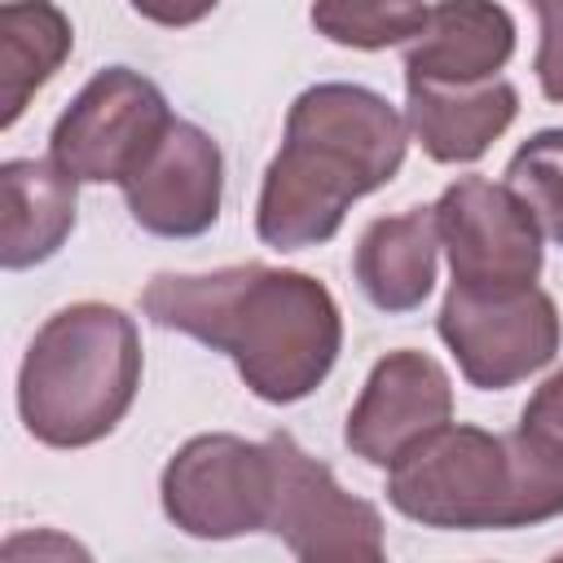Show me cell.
<instances>
[{
  "label": "cell",
  "mask_w": 563,
  "mask_h": 563,
  "mask_svg": "<svg viewBox=\"0 0 563 563\" xmlns=\"http://www.w3.org/2000/svg\"><path fill=\"white\" fill-rule=\"evenodd\" d=\"M141 312L176 334L224 352L268 405H295L325 383L343 347L334 295L295 268L229 264L211 273H158Z\"/></svg>",
  "instance_id": "cell-1"
},
{
  "label": "cell",
  "mask_w": 563,
  "mask_h": 563,
  "mask_svg": "<svg viewBox=\"0 0 563 563\" xmlns=\"http://www.w3.org/2000/svg\"><path fill=\"white\" fill-rule=\"evenodd\" d=\"M409 145V123L387 97L361 84H312L286 114L282 150L273 154L255 233L273 251L321 246L339 233L347 207L383 189Z\"/></svg>",
  "instance_id": "cell-2"
},
{
  "label": "cell",
  "mask_w": 563,
  "mask_h": 563,
  "mask_svg": "<svg viewBox=\"0 0 563 563\" xmlns=\"http://www.w3.org/2000/svg\"><path fill=\"white\" fill-rule=\"evenodd\" d=\"M387 501L422 528H528L563 515V466L523 431L444 422L387 466Z\"/></svg>",
  "instance_id": "cell-3"
},
{
  "label": "cell",
  "mask_w": 563,
  "mask_h": 563,
  "mask_svg": "<svg viewBox=\"0 0 563 563\" xmlns=\"http://www.w3.org/2000/svg\"><path fill=\"white\" fill-rule=\"evenodd\" d=\"M141 387V334L110 303H70L53 312L18 369V413L48 449L106 440Z\"/></svg>",
  "instance_id": "cell-4"
},
{
  "label": "cell",
  "mask_w": 563,
  "mask_h": 563,
  "mask_svg": "<svg viewBox=\"0 0 563 563\" xmlns=\"http://www.w3.org/2000/svg\"><path fill=\"white\" fill-rule=\"evenodd\" d=\"M273 449L229 431L194 435L163 466V515L202 541H229L268 528L273 510Z\"/></svg>",
  "instance_id": "cell-5"
},
{
  "label": "cell",
  "mask_w": 563,
  "mask_h": 563,
  "mask_svg": "<svg viewBox=\"0 0 563 563\" xmlns=\"http://www.w3.org/2000/svg\"><path fill=\"white\" fill-rule=\"evenodd\" d=\"M172 119L176 114L167 110V97L154 79L132 66H106L57 114L48 158H57L75 180L123 185L163 141Z\"/></svg>",
  "instance_id": "cell-6"
},
{
  "label": "cell",
  "mask_w": 563,
  "mask_h": 563,
  "mask_svg": "<svg viewBox=\"0 0 563 563\" xmlns=\"http://www.w3.org/2000/svg\"><path fill=\"white\" fill-rule=\"evenodd\" d=\"M435 330L449 343L462 378L479 391H501L537 374L541 365L554 361L563 339L559 308L541 286H519V290L449 286Z\"/></svg>",
  "instance_id": "cell-7"
},
{
  "label": "cell",
  "mask_w": 563,
  "mask_h": 563,
  "mask_svg": "<svg viewBox=\"0 0 563 563\" xmlns=\"http://www.w3.org/2000/svg\"><path fill=\"white\" fill-rule=\"evenodd\" d=\"M277 484L268 528L295 559L308 563H378L383 559V515L343 493L325 462L308 457L286 431L268 435Z\"/></svg>",
  "instance_id": "cell-8"
},
{
  "label": "cell",
  "mask_w": 563,
  "mask_h": 563,
  "mask_svg": "<svg viewBox=\"0 0 563 563\" xmlns=\"http://www.w3.org/2000/svg\"><path fill=\"white\" fill-rule=\"evenodd\" d=\"M440 246L453 264V286L519 290L541 277V224L510 185L488 176L453 180L435 202Z\"/></svg>",
  "instance_id": "cell-9"
},
{
  "label": "cell",
  "mask_w": 563,
  "mask_h": 563,
  "mask_svg": "<svg viewBox=\"0 0 563 563\" xmlns=\"http://www.w3.org/2000/svg\"><path fill=\"white\" fill-rule=\"evenodd\" d=\"M132 220L154 238H198L220 220L224 158L211 132L172 119L145 163L119 185Z\"/></svg>",
  "instance_id": "cell-10"
},
{
  "label": "cell",
  "mask_w": 563,
  "mask_h": 563,
  "mask_svg": "<svg viewBox=\"0 0 563 563\" xmlns=\"http://www.w3.org/2000/svg\"><path fill=\"white\" fill-rule=\"evenodd\" d=\"M449 418H453V387L444 365L427 352L400 347L369 369L347 413L343 440L369 466H391L400 453H409L422 435L440 431Z\"/></svg>",
  "instance_id": "cell-11"
},
{
  "label": "cell",
  "mask_w": 563,
  "mask_h": 563,
  "mask_svg": "<svg viewBox=\"0 0 563 563\" xmlns=\"http://www.w3.org/2000/svg\"><path fill=\"white\" fill-rule=\"evenodd\" d=\"M405 123L422 154L435 163H475L519 114V92L501 75L479 84L405 79Z\"/></svg>",
  "instance_id": "cell-12"
},
{
  "label": "cell",
  "mask_w": 563,
  "mask_h": 563,
  "mask_svg": "<svg viewBox=\"0 0 563 563\" xmlns=\"http://www.w3.org/2000/svg\"><path fill=\"white\" fill-rule=\"evenodd\" d=\"M515 53V18L493 0H440L427 26L405 48V79L422 84H479L493 79Z\"/></svg>",
  "instance_id": "cell-13"
},
{
  "label": "cell",
  "mask_w": 563,
  "mask_h": 563,
  "mask_svg": "<svg viewBox=\"0 0 563 563\" xmlns=\"http://www.w3.org/2000/svg\"><path fill=\"white\" fill-rule=\"evenodd\" d=\"M79 180L57 158H9L0 167V264L35 268L75 229Z\"/></svg>",
  "instance_id": "cell-14"
},
{
  "label": "cell",
  "mask_w": 563,
  "mask_h": 563,
  "mask_svg": "<svg viewBox=\"0 0 563 563\" xmlns=\"http://www.w3.org/2000/svg\"><path fill=\"white\" fill-rule=\"evenodd\" d=\"M435 207H409L400 216H378L365 224L352 255V277L378 312H413L435 286Z\"/></svg>",
  "instance_id": "cell-15"
},
{
  "label": "cell",
  "mask_w": 563,
  "mask_h": 563,
  "mask_svg": "<svg viewBox=\"0 0 563 563\" xmlns=\"http://www.w3.org/2000/svg\"><path fill=\"white\" fill-rule=\"evenodd\" d=\"M75 31L53 0H4L0 9V128H13L26 101L62 70Z\"/></svg>",
  "instance_id": "cell-16"
},
{
  "label": "cell",
  "mask_w": 563,
  "mask_h": 563,
  "mask_svg": "<svg viewBox=\"0 0 563 563\" xmlns=\"http://www.w3.org/2000/svg\"><path fill=\"white\" fill-rule=\"evenodd\" d=\"M427 4L422 0H312L308 18L317 35L343 48H396L422 35L427 26Z\"/></svg>",
  "instance_id": "cell-17"
},
{
  "label": "cell",
  "mask_w": 563,
  "mask_h": 563,
  "mask_svg": "<svg viewBox=\"0 0 563 563\" xmlns=\"http://www.w3.org/2000/svg\"><path fill=\"white\" fill-rule=\"evenodd\" d=\"M506 185L532 211L541 233L563 246V128L528 136L506 163Z\"/></svg>",
  "instance_id": "cell-18"
},
{
  "label": "cell",
  "mask_w": 563,
  "mask_h": 563,
  "mask_svg": "<svg viewBox=\"0 0 563 563\" xmlns=\"http://www.w3.org/2000/svg\"><path fill=\"white\" fill-rule=\"evenodd\" d=\"M519 431L563 466V369L550 374L523 405V418H519Z\"/></svg>",
  "instance_id": "cell-19"
},
{
  "label": "cell",
  "mask_w": 563,
  "mask_h": 563,
  "mask_svg": "<svg viewBox=\"0 0 563 563\" xmlns=\"http://www.w3.org/2000/svg\"><path fill=\"white\" fill-rule=\"evenodd\" d=\"M528 9L537 13V26H541V44L532 57L537 84L545 101L563 106V0H528Z\"/></svg>",
  "instance_id": "cell-20"
},
{
  "label": "cell",
  "mask_w": 563,
  "mask_h": 563,
  "mask_svg": "<svg viewBox=\"0 0 563 563\" xmlns=\"http://www.w3.org/2000/svg\"><path fill=\"white\" fill-rule=\"evenodd\" d=\"M145 22L154 26H194L202 22L220 0H128Z\"/></svg>",
  "instance_id": "cell-21"
}]
</instances>
